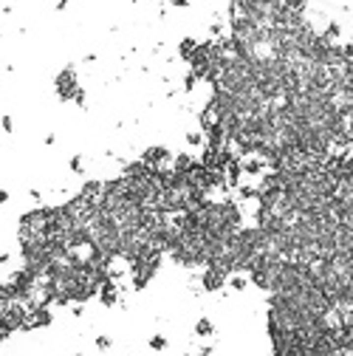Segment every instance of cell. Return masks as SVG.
Here are the masks:
<instances>
[{
  "mask_svg": "<svg viewBox=\"0 0 353 356\" xmlns=\"http://www.w3.org/2000/svg\"><path fill=\"white\" fill-rule=\"evenodd\" d=\"M54 88H57L59 99H77V102H85V93H82V88L77 85V77H74V68H65L62 74L57 77V82H54Z\"/></svg>",
  "mask_w": 353,
  "mask_h": 356,
  "instance_id": "cell-1",
  "label": "cell"
},
{
  "mask_svg": "<svg viewBox=\"0 0 353 356\" xmlns=\"http://www.w3.org/2000/svg\"><path fill=\"white\" fill-rule=\"evenodd\" d=\"M226 272H220V269H215V266H206V274H204V288H209V291H217V288L226 283Z\"/></svg>",
  "mask_w": 353,
  "mask_h": 356,
  "instance_id": "cell-2",
  "label": "cell"
},
{
  "mask_svg": "<svg viewBox=\"0 0 353 356\" xmlns=\"http://www.w3.org/2000/svg\"><path fill=\"white\" fill-rule=\"evenodd\" d=\"M141 161H147L150 167H164V164L170 161V150H164V147H150V150H144Z\"/></svg>",
  "mask_w": 353,
  "mask_h": 356,
  "instance_id": "cell-3",
  "label": "cell"
},
{
  "mask_svg": "<svg viewBox=\"0 0 353 356\" xmlns=\"http://www.w3.org/2000/svg\"><path fill=\"white\" fill-rule=\"evenodd\" d=\"M198 46H201L198 40H192V37H184L181 46H178V51H181V59H184V62H190V59H192V54L198 51Z\"/></svg>",
  "mask_w": 353,
  "mask_h": 356,
  "instance_id": "cell-4",
  "label": "cell"
},
{
  "mask_svg": "<svg viewBox=\"0 0 353 356\" xmlns=\"http://www.w3.org/2000/svg\"><path fill=\"white\" fill-rule=\"evenodd\" d=\"M99 297H102L105 305H113L116 297H119V291H116V283L113 280H108V283H102V288H99Z\"/></svg>",
  "mask_w": 353,
  "mask_h": 356,
  "instance_id": "cell-5",
  "label": "cell"
},
{
  "mask_svg": "<svg viewBox=\"0 0 353 356\" xmlns=\"http://www.w3.org/2000/svg\"><path fill=\"white\" fill-rule=\"evenodd\" d=\"M305 3L308 0H283V6L294 14H305Z\"/></svg>",
  "mask_w": 353,
  "mask_h": 356,
  "instance_id": "cell-6",
  "label": "cell"
},
{
  "mask_svg": "<svg viewBox=\"0 0 353 356\" xmlns=\"http://www.w3.org/2000/svg\"><path fill=\"white\" fill-rule=\"evenodd\" d=\"M198 80H201V77H198L195 71H190V74L184 77V88H187V91H192V88H195V82H198Z\"/></svg>",
  "mask_w": 353,
  "mask_h": 356,
  "instance_id": "cell-7",
  "label": "cell"
},
{
  "mask_svg": "<svg viewBox=\"0 0 353 356\" xmlns=\"http://www.w3.org/2000/svg\"><path fill=\"white\" fill-rule=\"evenodd\" d=\"M339 31H342V28H339V23H330V26H328V31H325V37H328L330 43H333V40L339 37Z\"/></svg>",
  "mask_w": 353,
  "mask_h": 356,
  "instance_id": "cell-8",
  "label": "cell"
},
{
  "mask_svg": "<svg viewBox=\"0 0 353 356\" xmlns=\"http://www.w3.org/2000/svg\"><path fill=\"white\" fill-rule=\"evenodd\" d=\"M342 51H345V62H353V43L342 46Z\"/></svg>",
  "mask_w": 353,
  "mask_h": 356,
  "instance_id": "cell-9",
  "label": "cell"
},
{
  "mask_svg": "<svg viewBox=\"0 0 353 356\" xmlns=\"http://www.w3.org/2000/svg\"><path fill=\"white\" fill-rule=\"evenodd\" d=\"M209 331H212L209 320H201V322H198V333H209Z\"/></svg>",
  "mask_w": 353,
  "mask_h": 356,
  "instance_id": "cell-10",
  "label": "cell"
},
{
  "mask_svg": "<svg viewBox=\"0 0 353 356\" xmlns=\"http://www.w3.org/2000/svg\"><path fill=\"white\" fill-rule=\"evenodd\" d=\"M232 286L240 291V288H246V280H243V277H232Z\"/></svg>",
  "mask_w": 353,
  "mask_h": 356,
  "instance_id": "cell-11",
  "label": "cell"
},
{
  "mask_svg": "<svg viewBox=\"0 0 353 356\" xmlns=\"http://www.w3.org/2000/svg\"><path fill=\"white\" fill-rule=\"evenodd\" d=\"M187 141H190V144H201V133H190Z\"/></svg>",
  "mask_w": 353,
  "mask_h": 356,
  "instance_id": "cell-12",
  "label": "cell"
},
{
  "mask_svg": "<svg viewBox=\"0 0 353 356\" xmlns=\"http://www.w3.org/2000/svg\"><path fill=\"white\" fill-rule=\"evenodd\" d=\"M71 167H74V170L80 172V170H82V161H80V159H71Z\"/></svg>",
  "mask_w": 353,
  "mask_h": 356,
  "instance_id": "cell-13",
  "label": "cell"
},
{
  "mask_svg": "<svg viewBox=\"0 0 353 356\" xmlns=\"http://www.w3.org/2000/svg\"><path fill=\"white\" fill-rule=\"evenodd\" d=\"M172 6H175V9H184V6H187V0H170Z\"/></svg>",
  "mask_w": 353,
  "mask_h": 356,
  "instance_id": "cell-14",
  "label": "cell"
},
{
  "mask_svg": "<svg viewBox=\"0 0 353 356\" xmlns=\"http://www.w3.org/2000/svg\"><path fill=\"white\" fill-rule=\"evenodd\" d=\"M6 198H9V195H6V190H0V204H3V201H6Z\"/></svg>",
  "mask_w": 353,
  "mask_h": 356,
  "instance_id": "cell-15",
  "label": "cell"
}]
</instances>
